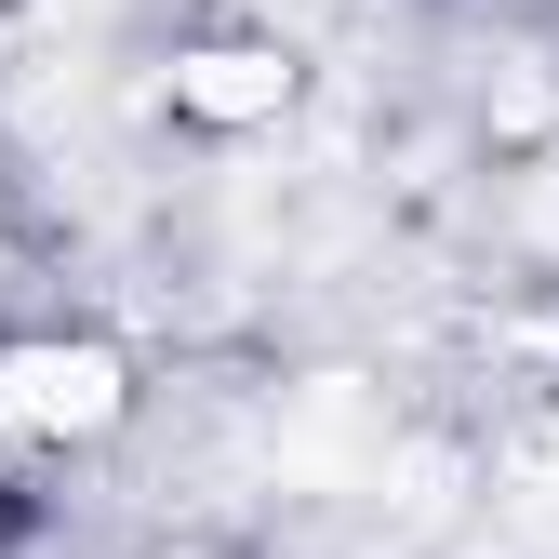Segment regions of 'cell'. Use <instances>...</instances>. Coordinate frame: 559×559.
<instances>
[{
	"label": "cell",
	"mask_w": 559,
	"mask_h": 559,
	"mask_svg": "<svg viewBox=\"0 0 559 559\" xmlns=\"http://www.w3.org/2000/svg\"><path fill=\"white\" fill-rule=\"evenodd\" d=\"M120 413H133V360L107 333H27V346H0V427H14V440L94 453Z\"/></svg>",
	"instance_id": "6da1fadb"
},
{
	"label": "cell",
	"mask_w": 559,
	"mask_h": 559,
	"mask_svg": "<svg viewBox=\"0 0 559 559\" xmlns=\"http://www.w3.org/2000/svg\"><path fill=\"white\" fill-rule=\"evenodd\" d=\"M160 107L187 133H266L280 107H294V53L280 40H187L160 67Z\"/></svg>",
	"instance_id": "7a4b0ae2"
}]
</instances>
